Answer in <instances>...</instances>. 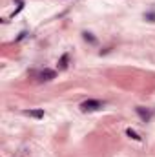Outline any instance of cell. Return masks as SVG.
<instances>
[{
    "mask_svg": "<svg viewBox=\"0 0 155 157\" xmlns=\"http://www.w3.org/2000/svg\"><path fill=\"white\" fill-rule=\"evenodd\" d=\"M102 106H104V102H102V101L88 99V101H84V102L80 104V110H82V112H95V110H100Z\"/></svg>",
    "mask_w": 155,
    "mask_h": 157,
    "instance_id": "6da1fadb",
    "label": "cell"
},
{
    "mask_svg": "<svg viewBox=\"0 0 155 157\" xmlns=\"http://www.w3.org/2000/svg\"><path fill=\"white\" fill-rule=\"evenodd\" d=\"M135 110H137V113H139V117L142 119L144 122H148V121L152 119V113H150V110H144L142 106H137Z\"/></svg>",
    "mask_w": 155,
    "mask_h": 157,
    "instance_id": "7a4b0ae2",
    "label": "cell"
},
{
    "mask_svg": "<svg viewBox=\"0 0 155 157\" xmlns=\"http://www.w3.org/2000/svg\"><path fill=\"white\" fill-rule=\"evenodd\" d=\"M126 135H128L130 139H133V141H141V139H142V137H141L135 130H131V128H128V130H126Z\"/></svg>",
    "mask_w": 155,
    "mask_h": 157,
    "instance_id": "8992f818",
    "label": "cell"
},
{
    "mask_svg": "<svg viewBox=\"0 0 155 157\" xmlns=\"http://www.w3.org/2000/svg\"><path fill=\"white\" fill-rule=\"evenodd\" d=\"M84 39L88 40V42H91V44H97V39L91 37V33H84Z\"/></svg>",
    "mask_w": 155,
    "mask_h": 157,
    "instance_id": "52a82bcc",
    "label": "cell"
},
{
    "mask_svg": "<svg viewBox=\"0 0 155 157\" xmlns=\"http://www.w3.org/2000/svg\"><path fill=\"white\" fill-rule=\"evenodd\" d=\"M68 62H70V55L64 53V55L60 57V60H59V70H66V68H68Z\"/></svg>",
    "mask_w": 155,
    "mask_h": 157,
    "instance_id": "5b68a950",
    "label": "cell"
},
{
    "mask_svg": "<svg viewBox=\"0 0 155 157\" xmlns=\"http://www.w3.org/2000/svg\"><path fill=\"white\" fill-rule=\"evenodd\" d=\"M24 115L33 119H44V110H24Z\"/></svg>",
    "mask_w": 155,
    "mask_h": 157,
    "instance_id": "3957f363",
    "label": "cell"
},
{
    "mask_svg": "<svg viewBox=\"0 0 155 157\" xmlns=\"http://www.w3.org/2000/svg\"><path fill=\"white\" fill-rule=\"evenodd\" d=\"M55 77H57V73L53 70H44V71H40V75H39L40 80H51V78H55Z\"/></svg>",
    "mask_w": 155,
    "mask_h": 157,
    "instance_id": "277c9868",
    "label": "cell"
},
{
    "mask_svg": "<svg viewBox=\"0 0 155 157\" xmlns=\"http://www.w3.org/2000/svg\"><path fill=\"white\" fill-rule=\"evenodd\" d=\"M146 18H150V22H153V20H155V13H148V15H146Z\"/></svg>",
    "mask_w": 155,
    "mask_h": 157,
    "instance_id": "ba28073f",
    "label": "cell"
}]
</instances>
